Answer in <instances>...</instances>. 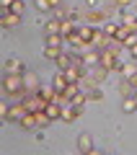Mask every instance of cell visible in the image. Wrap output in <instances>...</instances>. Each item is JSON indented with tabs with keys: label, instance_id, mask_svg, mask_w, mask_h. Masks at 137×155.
I'll return each mask as SVG.
<instances>
[{
	"label": "cell",
	"instance_id": "obj_1",
	"mask_svg": "<svg viewBox=\"0 0 137 155\" xmlns=\"http://www.w3.org/2000/svg\"><path fill=\"white\" fill-rule=\"evenodd\" d=\"M3 93L11 96V98H18V101H21L23 96L28 93V91H26V83H23V75H11V72H5V78H3Z\"/></svg>",
	"mask_w": 137,
	"mask_h": 155
},
{
	"label": "cell",
	"instance_id": "obj_2",
	"mask_svg": "<svg viewBox=\"0 0 137 155\" xmlns=\"http://www.w3.org/2000/svg\"><path fill=\"white\" fill-rule=\"evenodd\" d=\"M101 65H104L109 72H114V70L119 72L124 62L119 60V54H116V52H111V49H104V52H101Z\"/></svg>",
	"mask_w": 137,
	"mask_h": 155
},
{
	"label": "cell",
	"instance_id": "obj_3",
	"mask_svg": "<svg viewBox=\"0 0 137 155\" xmlns=\"http://www.w3.org/2000/svg\"><path fill=\"white\" fill-rule=\"evenodd\" d=\"M23 114H28V109H26V104L21 101V104H11V106H8V114H3V119L11 124V122H18Z\"/></svg>",
	"mask_w": 137,
	"mask_h": 155
},
{
	"label": "cell",
	"instance_id": "obj_4",
	"mask_svg": "<svg viewBox=\"0 0 137 155\" xmlns=\"http://www.w3.org/2000/svg\"><path fill=\"white\" fill-rule=\"evenodd\" d=\"M111 39L114 36H106L104 34V28H96V34H93V39H91V44H93V49H109V44H111Z\"/></svg>",
	"mask_w": 137,
	"mask_h": 155
},
{
	"label": "cell",
	"instance_id": "obj_5",
	"mask_svg": "<svg viewBox=\"0 0 137 155\" xmlns=\"http://www.w3.org/2000/svg\"><path fill=\"white\" fill-rule=\"evenodd\" d=\"M80 114H83V104H67L62 109V122H75Z\"/></svg>",
	"mask_w": 137,
	"mask_h": 155
},
{
	"label": "cell",
	"instance_id": "obj_6",
	"mask_svg": "<svg viewBox=\"0 0 137 155\" xmlns=\"http://www.w3.org/2000/svg\"><path fill=\"white\" fill-rule=\"evenodd\" d=\"M75 147H78V153H93V137H91L88 132L78 134V140H75Z\"/></svg>",
	"mask_w": 137,
	"mask_h": 155
},
{
	"label": "cell",
	"instance_id": "obj_7",
	"mask_svg": "<svg viewBox=\"0 0 137 155\" xmlns=\"http://www.w3.org/2000/svg\"><path fill=\"white\" fill-rule=\"evenodd\" d=\"M83 21H91V23H106L109 21V13L101 8V11H96V8H91V11H85V18Z\"/></svg>",
	"mask_w": 137,
	"mask_h": 155
},
{
	"label": "cell",
	"instance_id": "obj_8",
	"mask_svg": "<svg viewBox=\"0 0 137 155\" xmlns=\"http://www.w3.org/2000/svg\"><path fill=\"white\" fill-rule=\"evenodd\" d=\"M23 83H26V91H31V93H36V91L42 88V83H39V75H36V72H31V70L23 72Z\"/></svg>",
	"mask_w": 137,
	"mask_h": 155
},
{
	"label": "cell",
	"instance_id": "obj_9",
	"mask_svg": "<svg viewBox=\"0 0 137 155\" xmlns=\"http://www.w3.org/2000/svg\"><path fill=\"white\" fill-rule=\"evenodd\" d=\"M5 72H11V75H23V72H26V65H23L18 57H11V60L5 62Z\"/></svg>",
	"mask_w": 137,
	"mask_h": 155
},
{
	"label": "cell",
	"instance_id": "obj_10",
	"mask_svg": "<svg viewBox=\"0 0 137 155\" xmlns=\"http://www.w3.org/2000/svg\"><path fill=\"white\" fill-rule=\"evenodd\" d=\"M18 23H21V16H18V13H11V11H5L3 18H0V26L3 28H16Z\"/></svg>",
	"mask_w": 137,
	"mask_h": 155
},
{
	"label": "cell",
	"instance_id": "obj_11",
	"mask_svg": "<svg viewBox=\"0 0 137 155\" xmlns=\"http://www.w3.org/2000/svg\"><path fill=\"white\" fill-rule=\"evenodd\" d=\"M88 75L93 78L96 83H104L106 78H109V70H106L104 65H93V67H88Z\"/></svg>",
	"mask_w": 137,
	"mask_h": 155
},
{
	"label": "cell",
	"instance_id": "obj_12",
	"mask_svg": "<svg viewBox=\"0 0 137 155\" xmlns=\"http://www.w3.org/2000/svg\"><path fill=\"white\" fill-rule=\"evenodd\" d=\"M16 124H18L21 129H34V127H39V124H36V116H34V111H28V114H23V116L18 119Z\"/></svg>",
	"mask_w": 137,
	"mask_h": 155
},
{
	"label": "cell",
	"instance_id": "obj_13",
	"mask_svg": "<svg viewBox=\"0 0 137 155\" xmlns=\"http://www.w3.org/2000/svg\"><path fill=\"white\" fill-rule=\"evenodd\" d=\"M55 65H57V70H62V72H65L67 67H72V65H75V54H65V52H62V54L57 57V62H55Z\"/></svg>",
	"mask_w": 137,
	"mask_h": 155
},
{
	"label": "cell",
	"instance_id": "obj_14",
	"mask_svg": "<svg viewBox=\"0 0 137 155\" xmlns=\"http://www.w3.org/2000/svg\"><path fill=\"white\" fill-rule=\"evenodd\" d=\"M67 83H70V80H67V75H65L62 70H57L55 78H52V85H55V91H60V93H62V91L67 88Z\"/></svg>",
	"mask_w": 137,
	"mask_h": 155
},
{
	"label": "cell",
	"instance_id": "obj_15",
	"mask_svg": "<svg viewBox=\"0 0 137 155\" xmlns=\"http://www.w3.org/2000/svg\"><path fill=\"white\" fill-rule=\"evenodd\" d=\"M119 96H122V98H127V96H135V85H132L129 78H122V83H119Z\"/></svg>",
	"mask_w": 137,
	"mask_h": 155
},
{
	"label": "cell",
	"instance_id": "obj_16",
	"mask_svg": "<svg viewBox=\"0 0 137 155\" xmlns=\"http://www.w3.org/2000/svg\"><path fill=\"white\" fill-rule=\"evenodd\" d=\"M62 36H65V41H70V36H75L78 34V26H75V21H62Z\"/></svg>",
	"mask_w": 137,
	"mask_h": 155
},
{
	"label": "cell",
	"instance_id": "obj_17",
	"mask_svg": "<svg viewBox=\"0 0 137 155\" xmlns=\"http://www.w3.org/2000/svg\"><path fill=\"white\" fill-rule=\"evenodd\" d=\"M122 111H124V114H135V111H137V98H135V96L122 98Z\"/></svg>",
	"mask_w": 137,
	"mask_h": 155
},
{
	"label": "cell",
	"instance_id": "obj_18",
	"mask_svg": "<svg viewBox=\"0 0 137 155\" xmlns=\"http://www.w3.org/2000/svg\"><path fill=\"white\" fill-rule=\"evenodd\" d=\"M62 31V21L60 18H52V21L44 23V34H60Z\"/></svg>",
	"mask_w": 137,
	"mask_h": 155
},
{
	"label": "cell",
	"instance_id": "obj_19",
	"mask_svg": "<svg viewBox=\"0 0 137 155\" xmlns=\"http://www.w3.org/2000/svg\"><path fill=\"white\" fill-rule=\"evenodd\" d=\"M44 44H47V47H62V44H65V36H62V34H47Z\"/></svg>",
	"mask_w": 137,
	"mask_h": 155
},
{
	"label": "cell",
	"instance_id": "obj_20",
	"mask_svg": "<svg viewBox=\"0 0 137 155\" xmlns=\"http://www.w3.org/2000/svg\"><path fill=\"white\" fill-rule=\"evenodd\" d=\"M36 93L42 96L44 101H55V96H57V91H55V85H42V88H39Z\"/></svg>",
	"mask_w": 137,
	"mask_h": 155
},
{
	"label": "cell",
	"instance_id": "obj_21",
	"mask_svg": "<svg viewBox=\"0 0 137 155\" xmlns=\"http://www.w3.org/2000/svg\"><path fill=\"white\" fill-rule=\"evenodd\" d=\"M62 54V47H44V57L52 62H57V57Z\"/></svg>",
	"mask_w": 137,
	"mask_h": 155
},
{
	"label": "cell",
	"instance_id": "obj_22",
	"mask_svg": "<svg viewBox=\"0 0 137 155\" xmlns=\"http://www.w3.org/2000/svg\"><path fill=\"white\" fill-rule=\"evenodd\" d=\"M78 34H80L83 41H91V39H93V34H96V28H93V26H78Z\"/></svg>",
	"mask_w": 137,
	"mask_h": 155
},
{
	"label": "cell",
	"instance_id": "obj_23",
	"mask_svg": "<svg viewBox=\"0 0 137 155\" xmlns=\"http://www.w3.org/2000/svg\"><path fill=\"white\" fill-rule=\"evenodd\" d=\"M122 78H135L137 75V65H132V62H127V65H122Z\"/></svg>",
	"mask_w": 137,
	"mask_h": 155
},
{
	"label": "cell",
	"instance_id": "obj_24",
	"mask_svg": "<svg viewBox=\"0 0 137 155\" xmlns=\"http://www.w3.org/2000/svg\"><path fill=\"white\" fill-rule=\"evenodd\" d=\"M62 93H65V96H67V98H70V101H72V98H75V96H78V93H80V85H78V83H67V88H65V91H62Z\"/></svg>",
	"mask_w": 137,
	"mask_h": 155
},
{
	"label": "cell",
	"instance_id": "obj_25",
	"mask_svg": "<svg viewBox=\"0 0 137 155\" xmlns=\"http://www.w3.org/2000/svg\"><path fill=\"white\" fill-rule=\"evenodd\" d=\"M67 16H70V5H65V3H62L60 8H55V18H60V21H67Z\"/></svg>",
	"mask_w": 137,
	"mask_h": 155
},
{
	"label": "cell",
	"instance_id": "obj_26",
	"mask_svg": "<svg viewBox=\"0 0 137 155\" xmlns=\"http://www.w3.org/2000/svg\"><path fill=\"white\" fill-rule=\"evenodd\" d=\"M83 96H85V101H101L104 98V93H101L99 88H91L88 93H83Z\"/></svg>",
	"mask_w": 137,
	"mask_h": 155
},
{
	"label": "cell",
	"instance_id": "obj_27",
	"mask_svg": "<svg viewBox=\"0 0 137 155\" xmlns=\"http://www.w3.org/2000/svg\"><path fill=\"white\" fill-rule=\"evenodd\" d=\"M116 31H119V23H114V21L104 23V34H106V36H116Z\"/></svg>",
	"mask_w": 137,
	"mask_h": 155
},
{
	"label": "cell",
	"instance_id": "obj_28",
	"mask_svg": "<svg viewBox=\"0 0 137 155\" xmlns=\"http://www.w3.org/2000/svg\"><path fill=\"white\" fill-rule=\"evenodd\" d=\"M23 11H26V3H23V0H16V3L11 5V13H18V16H23Z\"/></svg>",
	"mask_w": 137,
	"mask_h": 155
},
{
	"label": "cell",
	"instance_id": "obj_29",
	"mask_svg": "<svg viewBox=\"0 0 137 155\" xmlns=\"http://www.w3.org/2000/svg\"><path fill=\"white\" fill-rule=\"evenodd\" d=\"M34 5H36V11H42V13L52 11V5H49V0H34Z\"/></svg>",
	"mask_w": 137,
	"mask_h": 155
},
{
	"label": "cell",
	"instance_id": "obj_30",
	"mask_svg": "<svg viewBox=\"0 0 137 155\" xmlns=\"http://www.w3.org/2000/svg\"><path fill=\"white\" fill-rule=\"evenodd\" d=\"M129 3H132V0H114V5L119 8V11H122V8H127V5H129Z\"/></svg>",
	"mask_w": 137,
	"mask_h": 155
},
{
	"label": "cell",
	"instance_id": "obj_31",
	"mask_svg": "<svg viewBox=\"0 0 137 155\" xmlns=\"http://www.w3.org/2000/svg\"><path fill=\"white\" fill-rule=\"evenodd\" d=\"M13 3H16V0H0V5L5 8V11H11V5H13Z\"/></svg>",
	"mask_w": 137,
	"mask_h": 155
},
{
	"label": "cell",
	"instance_id": "obj_32",
	"mask_svg": "<svg viewBox=\"0 0 137 155\" xmlns=\"http://www.w3.org/2000/svg\"><path fill=\"white\" fill-rule=\"evenodd\" d=\"M49 5H52V11H55V8H60V5H62V0H49Z\"/></svg>",
	"mask_w": 137,
	"mask_h": 155
},
{
	"label": "cell",
	"instance_id": "obj_33",
	"mask_svg": "<svg viewBox=\"0 0 137 155\" xmlns=\"http://www.w3.org/2000/svg\"><path fill=\"white\" fill-rule=\"evenodd\" d=\"M93 5H96V0H85V8H88V11H91Z\"/></svg>",
	"mask_w": 137,
	"mask_h": 155
},
{
	"label": "cell",
	"instance_id": "obj_34",
	"mask_svg": "<svg viewBox=\"0 0 137 155\" xmlns=\"http://www.w3.org/2000/svg\"><path fill=\"white\" fill-rule=\"evenodd\" d=\"M129 52H132V57H135V60H137V44H135V47H132V49H129Z\"/></svg>",
	"mask_w": 137,
	"mask_h": 155
},
{
	"label": "cell",
	"instance_id": "obj_35",
	"mask_svg": "<svg viewBox=\"0 0 137 155\" xmlns=\"http://www.w3.org/2000/svg\"><path fill=\"white\" fill-rule=\"evenodd\" d=\"M129 80H132V85H135V88H137V75H135V78H129Z\"/></svg>",
	"mask_w": 137,
	"mask_h": 155
}]
</instances>
